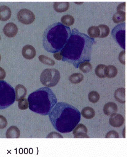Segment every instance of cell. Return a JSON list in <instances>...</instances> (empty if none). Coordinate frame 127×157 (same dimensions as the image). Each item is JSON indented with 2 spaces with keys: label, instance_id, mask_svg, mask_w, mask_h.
<instances>
[{
  "label": "cell",
  "instance_id": "e575fe53",
  "mask_svg": "<svg viewBox=\"0 0 127 157\" xmlns=\"http://www.w3.org/2000/svg\"><path fill=\"white\" fill-rule=\"evenodd\" d=\"M125 7H126L125 2L121 3L117 6V11H122V12H125V10H126Z\"/></svg>",
  "mask_w": 127,
  "mask_h": 157
},
{
  "label": "cell",
  "instance_id": "30bf717a",
  "mask_svg": "<svg viewBox=\"0 0 127 157\" xmlns=\"http://www.w3.org/2000/svg\"><path fill=\"white\" fill-rule=\"evenodd\" d=\"M3 33L8 38H14L18 32V28L12 22L7 23L3 27Z\"/></svg>",
  "mask_w": 127,
  "mask_h": 157
},
{
  "label": "cell",
  "instance_id": "7a4b0ae2",
  "mask_svg": "<svg viewBox=\"0 0 127 157\" xmlns=\"http://www.w3.org/2000/svg\"><path fill=\"white\" fill-rule=\"evenodd\" d=\"M51 124L58 132H71L81 120V113L77 109L65 102L57 103L49 114Z\"/></svg>",
  "mask_w": 127,
  "mask_h": 157
},
{
  "label": "cell",
  "instance_id": "8992f818",
  "mask_svg": "<svg viewBox=\"0 0 127 157\" xmlns=\"http://www.w3.org/2000/svg\"><path fill=\"white\" fill-rule=\"evenodd\" d=\"M59 71L55 68H46L42 72L40 77L41 83L46 87H54L60 81Z\"/></svg>",
  "mask_w": 127,
  "mask_h": 157
},
{
  "label": "cell",
  "instance_id": "cb8c5ba5",
  "mask_svg": "<svg viewBox=\"0 0 127 157\" xmlns=\"http://www.w3.org/2000/svg\"><path fill=\"white\" fill-rule=\"evenodd\" d=\"M107 66L103 64H100L98 65L95 68V74L98 77L101 78H104L105 77V72Z\"/></svg>",
  "mask_w": 127,
  "mask_h": 157
},
{
  "label": "cell",
  "instance_id": "4dcf8cb0",
  "mask_svg": "<svg viewBox=\"0 0 127 157\" xmlns=\"http://www.w3.org/2000/svg\"><path fill=\"white\" fill-rule=\"evenodd\" d=\"M119 137V136L118 133L116 131H114V130H112V131H109V132L107 133V134L105 135V138H118Z\"/></svg>",
  "mask_w": 127,
  "mask_h": 157
},
{
  "label": "cell",
  "instance_id": "9c48e42d",
  "mask_svg": "<svg viewBox=\"0 0 127 157\" xmlns=\"http://www.w3.org/2000/svg\"><path fill=\"white\" fill-rule=\"evenodd\" d=\"M72 131L75 138H89L87 135L88 130L86 126L82 124H78Z\"/></svg>",
  "mask_w": 127,
  "mask_h": 157
},
{
  "label": "cell",
  "instance_id": "83f0119b",
  "mask_svg": "<svg viewBox=\"0 0 127 157\" xmlns=\"http://www.w3.org/2000/svg\"><path fill=\"white\" fill-rule=\"evenodd\" d=\"M39 60L41 61V63H43L45 65H48V66H54L55 65V61L51 58L48 57L46 56L41 55L38 57Z\"/></svg>",
  "mask_w": 127,
  "mask_h": 157
},
{
  "label": "cell",
  "instance_id": "52a82bcc",
  "mask_svg": "<svg viewBox=\"0 0 127 157\" xmlns=\"http://www.w3.org/2000/svg\"><path fill=\"white\" fill-rule=\"evenodd\" d=\"M125 22L116 25L111 32L114 39L122 49H125Z\"/></svg>",
  "mask_w": 127,
  "mask_h": 157
},
{
  "label": "cell",
  "instance_id": "d4e9b609",
  "mask_svg": "<svg viewBox=\"0 0 127 157\" xmlns=\"http://www.w3.org/2000/svg\"><path fill=\"white\" fill-rule=\"evenodd\" d=\"M87 33L89 35L88 36L90 38H93V39L97 38L99 37L100 34V29L97 26H91L88 29Z\"/></svg>",
  "mask_w": 127,
  "mask_h": 157
},
{
  "label": "cell",
  "instance_id": "7402d4cb",
  "mask_svg": "<svg viewBox=\"0 0 127 157\" xmlns=\"http://www.w3.org/2000/svg\"><path fill=\"white\" fill-rule=\"evenodd\" d=\"M69 79L71 83L78 84L83 81L84 75L81 73H73L69 77Z\"/></svg>",
  "mask_w": 127,
  "mask_h": 157
},
{
  "label": "cell",
  "instance_id": "44dd1931",
  "mask_svg": "<svg viewBox=\"0 0 127 157\" xmlns=\"http://www.w3.org/2000/svg\"><path fill=\"white\" fill-rule=\"evenodd\" d=\"M118 73V70L113 65H109L106 67L105 69V77L109 78H112L115 77Z\"/></svg>",
  "mask_w": 127,
  "mask_h": 157
},
{
  "label": "cell",
  "instance_id": "277c9868",
  "mask_svg": "<svg viewBox=\"0 0 127 157\" xmlns=\"http://www.w3.org/2000/svg\"><path fill=\"white\" fill-rule=\"evenodd\" d=\"M29 108L35 113L46 116L57 104V98L49 87H43L32 93L27 99Z\"/></svg>",
  "mask_w": 127,
  "mask_h": 157
},
{
  "label": "cell",
  "instance_id": "8d00e7d4",
  "mask_svg": "<svg viewBox=\"0 0 127 157\" xmlns=\"http://www.w3.org/2000/svg\"><path fill=\"white\" fill-rule=\"evenodd\" d=\"M54 57L57 60H62V56L61 52H57L54 53Z\"/></svg>",
  "mask_w": 127,
  "mask_h": 157
},
{
  "label": "cell",
  "instance_id": "f35d334b",
  "mask_svg": "<svg viewBox=\"0 0 127 157\" xmlns=\"http://www.w3.org/2000/svg\"><path fill=\"white\" fill-rule=\"evenodd\" d=\"M0 40H1V36H0Z\"/></svg>",
  "mask_w": 127,
  "mask_h": 157
},
{
  "label": "cell",
  "instance_id": "5b68a950",
  "mask_svg": "<svg viewBox=\"0 0 127 157\" xmlns=\"http://www.w3.org/2000/svg\"><path fill=\"white\" fill-rule=\"evenodd\" d=\"M16 95L14 88L7 82L0 80V109H5L15 101Z\"/></svg>",
  "mask_w": 127,
  "mask_h": 157
},
{
  "label": "cell",
  "instance_id": "ba28073f",
  "mask_svg": "<svg viewBox=\"0 0 127 157\" xmlns=\"http://www.w3.org/2000/svg\"><path fill=\"white\" fill-rule=\"evenodd\" d=\"M17 18L19 22L24 25H30L34 21L35 16L32 11L27 8H23L17 13Z\"/></svg>",
  "mask_w": 127,
  "mask_h": 157
},
{
  "label": "cell",
  "instance_id": "484cf974",
  "mask_svg": "<svg viewBox=\"0 0 127 157\" xmlns=\"http://www.w3.org/2000/svg\"><path fill=\"white\" fill-rule=\"evenodd\" d=\"M98 27L100 29V34L99 36L100 38H103L107 37L109 34V28L107 25H98Z\"/></svg>",
  "mask_w": 127,
  "mask_h": 157
},
{
  "label": "cell",
  "instance_id": "6da1fadb",
  "mask_svg": "<svg viewBox=\"0 0 127 157\" xmlns=\"http://www.w3.org/2000/svg\"><path fill=\"white\" fill-rule=\"evenodd\" d=\"M95 43L94 39L73 28L67 43L60 51L62 61L70 63L76 68L81 63L89 62L91 60L92 47Z\"/></svg>",
  "mask_w": 127,
  "mask_h": 157
},
{
  "label": "cell",
  "instance_id": "5bb4252c",
  "mask_svg": "<svg viewBox=\"0 0 127 157\" xmlns=\"http://www.w3.org/2000/svg\"><path fill=\"white\" fill-rule=\"evenodd\" d=\"M12 12L8 6L3 5L0 6V20L5 22L11 18Z\"/></svg>",
  "mask_w": 127,
  "mask_h": 157
},
{
  "label": "cell",
  "instance_id": "1f68e13d",
  "mask_svg": "<svg viewBox=\"0 0 127 157\" xmlns=\"http://www.w3.org/2000/svg\"><path fill=\"white\" fill-rule=\"evenodd\" d=\"M8 122L5 117L0 115V128L3 129L7 126Z\"/></svg>",
  "mask_w": 127,
  "mask_h": 157
},
{
  "label": "cell",
  "instance_id": "9a60e30c",
  "mask_svg": "<svg viewBox=\"0 0 127 157\" xmlns=\"http://www.w3.org/2000/svg\"><path fill=\"white\" fill-rule=\"evenodd\" d=\"M14 91H15V95H16L15 101H18L22 98H24L27 95V89L22 84H19L17 85Z\"/></svg>",
  "mask_w": 127,
  "mask_h": 157
},
{
  "label": "cell",
  "instance_id": "603a6c76",
  "mask_svg": "<svg viewBox=\"0 0 127 157\" xmlns=\"http://www.w3.org/2000/svg\"><path fill=\"white\" fill-rule=\"evenodd\" d=\"M75 22V19L73 16L70 14L64 15L61 18V23L65 26L69 27L73 25Z\"/></svg>",
  "mask_w": 127,
  "mask_h": 157
},
{
  "label": "cell",
  "instance_id": "4fadbf2b",
  "mask_svg": "<svg viewBox=\"0 0 127 157\" xmlns=\"http://www.w3.org/2000/svg\"><path fill=\"white\" fill-rule=\"evenodd\" d=\"M103 110L107 116H111L112 114L116 113L118 110V106L114 102H108L105 105Z\"/></svg>",
  "mask_w": 127,
  "mask_h": 157
},
{
  "label": "cell",
  "instance_id": "ac0fdd59",
  "mask_svg": "<svg viewBox=\"0 0 127 157\" xmlns=\"http://www.w3.org/2000/svg\"><path fill=\"white\" fill-rule=\"evenodd\" d=\"M69 6L68 2H54L53 7L55 11L61 13L67 11L69 8Z\"/></svg>",
  "mask_w": 127,
  "mask_h": 157
},
{
  "label": "cell",
  "instance_id": "e0dca14e",
  "mask_svg": "<svg viewBox=\"0 0 127 157\" xmlns=\"http://www.w3.org/2000/svg\"><path fill=\"white\" fill-rule=\"evenodd\" d=\"M116 100L120 103H125V89L119 88L117 89L114 94Z\"/></svg>",
  "mask_w": 127,
  "mask_h": 157
},
{
  "label": "cell",
  "instance_id": "d6a6232c",
  "mask_svg": "<svg viewBox=\"0 0 127 157\" xmlns=\"http://www.w3.org/2000/svg\"><path fill=\"white\" fill-rule=\"evenodd\" d=\"M118 60L123 65H125V51L123 50L119 53Z\"/></svg>",
  "mask_w": 127,
  "mask_h": 157
},
{
  "label": "cell",
  "instance_id": "836d02e7",
  "mask_svg": "<svg viewBox=\"0 0 127 157\" xmlns=\"http://www.w3.org/2000/svg\"><path fill=\"white\" fill-rule=\"evenodd\" d=\"M46 138H63V136L61 135L59 133L57 132H52L49 133L48 135L46 136Z\"/></svg>",
  "mask_w": 127,
  "mask_h": 157
},
{
  "label": "cell",
  "instance_id": "7c38bea8",
  "mask_svg": "<svg viewBox=\"0 0 127 157\" xmlns=\"http://www.w3.org/2000/svg\"><path fill=\"white\" fill-rule=\"evenodd\" d=\"M23 56L27 60H32L36 55V50L33 46L30 45H26L22 48Z\"/></svg>",
  "mask_w": 127,
  "mask_h": 157
},
{
  "label": "cell",
  "instance_id": "d590c367",
  "mask_svg": "<svg viewBox=\"0 0 127 157\" xmlns=\"http://www.w3.org/2000/svg\"><path fill=\"white\" fill-rule=\"evenodd\" d=\"M6 73V71L3 68L0 67V80H3L5 78Z\"/></svg>",
  "mask_w": 127,
  "mask_h": 157
},
{
  "label": "cell",
  "instance_id": "f1b7e54d",
  "mask_svg": "<svg viewBox=\"0 0 127 157\" xmlns=\"http://www.w3.org/2000/svg\"><path fill=\"white\" fill-rule=\"evenodd\" d=\"M88 98L90 102L96 103L100 99V95L96 91H91L88 95Z\"/></svg>",
  "mask_w": 127,
  "mask_h": 157
},
{
  "label": "cell",
  "instance_id": "ffe728a7",
  "mask_svg": "<svg viewBox=\"0 0 127 157\" xmlns=\"http://www.w3.org/2000/svg\"><path fill=\"white\" fill-rule=\"evenodd\" d=\"M126 17V13L122 11H117L114 14L112 19L115 23H119L121 22H125Z\"/></svg>",
  "mask_w": 127,
  "mask_h": 157
},
{
  "label": "cell",
  "instance_id": "f546056e",
  "mask_svg": "<svg viewBox=\"0 0 127 157\" xmlns=\"http://www.w3.org/2000/svg\"><path fill=\"white\" fill-rule=\"evenodd\" d=\"M18 108L22 110H26L29 107V104H28V100L26 98H22L21 100L18 101Z\"/></svg>",
  "mask_w": 127,
  "mask_h": 157
},
{
  "label": "cell",
  "instance_id": "74e56055",
  "mask_svg": "<svg viewBox=\"0 0 127 157\" xmlns=\"http://www.w3.org/2000/svg\"><path fill=\"white\" fill-rule=\"evenodd\" d=\"M1 54H0V61H1Z\"/></svg>",
  "mask_w": 127,
  "mask_h": 157
},
{
  "label": "cell",
  "instance_id": "4316f807",
  "mask_svg": "<svg viewBox=\"0 0 127 157\" xmlns=\"http://www.w3.org/2000/svg\"><path fill=\"white\" fill-rule=\"evenodd\" d=\"M78 68L84 73H88L92 70V66L89 61H85L79 65Z\"/></svg>",
  "mask_w": 127,
  "mask_h": 157
},
{
  "label": "cell",
  "instance_id": "3957f363",
  "mask_svg": "<svg viewBox=\"0 0 127 157\" xmlns=\"http://www.w3.org/2000/svg\"><path fill=\"white\" fill-rule=\"evenodd\" d=\"M70 28L57 22L50 25L44 33L43 45L49 52L55 53L60 52L70 36Z\"/></svg>",
  "mask_w": 127,
  "mask_h": 157
},
{
  "label": "cell",
  "instance_id": "d6986e66",
  "mask_svg": "<svg viewBox=\"0 0 127 157\" xmlns=\"http://www.w3.org/2000/svg\"><path fill=\"white\" fill-rule=\"evenodd\" d=\"M81 114L85 119H91L95 116V110L92 107L86 106L82 110Z\"/></svg>",
  "mask_w": 127,
  "mask_h": 157
},
{
  "label": "cell",
  "instance_id": "2e32d148",
  "mask_svg": "<svg viewBox=\"0 0 127 157\" xmlns=\"http://www.w3.org/2000/svg\"><path fill=\"white\" fill-rule=\"evenodd\" d=\"M20 135L21 132L19 128L16 126H12L7 130L6 137L7 138H18Z\"/></svg>",
  "mask_w": 127,
  "mask_h": 157
},
{
  "label": "cell",
  "instance_id": "8fae6325",
  "mask_svg": "<svg viewBox=\"0 0 127 157\" xmlns=\"http://www.w3.org/2000/svg\"><path fill=\"white\" fill-rule=\"evenodd\" d=\"M125 119L121 114H112L109 119V124L114 127H119L124 124Z\"/></svg>",
  "mask_w": 127,
  "mask_h": 157
}]
</instances>
